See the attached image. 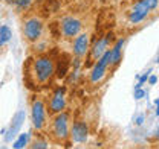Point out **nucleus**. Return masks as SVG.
I'll list each match as a JSON object with an SVG mask.
<instances>
[{
    "label": "nucleus",
    "instance_id": "nucleus-2",
    "mask_svg": "<svg viewBox=\"0 0 159 149\" xmlns=\"http://www.w3.org/2000/svg\"><path fill=\"white\" fill-rule=\"evenodd\" d=\"M159 0H139L133 5L132 11H130V15H129V20L132 23H139L147 17V14L155 9L158 6Z\"/></svg>",
    "mask_w": 159,
    "mask_h": 149
},
{
    "label": "nucleus",
    "instance_id": "nucleus-12",
    "mask_svg": "<svg viewBox=\"0 0 159 149\" xmlns=\"http://www.w3.org/2000/svg\"><path fill=\"white\" fill-rule=\"evenodd\" d=\"M107 44H109V38H101L98 43L93 46V50H92V58L98 59L99 56L102 55L106 50H107Z\"/></svg>",
    "mask_w": 159,
    "mask_h": 149
},
{
    "label": "nucleus",
    "instance_id": "nucleus-4",
    "mask_svg": "<svg viewBox=\"0 0 159 149\" xmlns=\"http://www.w3.org/2000/svg\"><path fill=\"white\" fill-rule=\"evenodd\" d=\"M31 117H32V125L35 130H41L44 122H46V108L43 100H34L32 108H31Z\"/></svg>",
    "mask_w": 159,
    "mask_h": 149
},
{
    "label": "nucleus",
    "instance_id": "nucleus-15",
    "mask_svg": "<svg viewBox=\"0 0 159 149\" xmlns=\"http://www.w3.org/2000/svg\"><path fill=\"white\" fill-rule=\"evenodd\" d=\"M28 140H29V134H20L19 138L14 142V145H12V148L14 149H21L25 148L26 145H28Z\"/></svg>",
    "mask_w": 159,
    "mask_h": 149
},
{
    "label": "nucleus",
    "instance_id": "nucleus-21",
    "mask_svg": "<svg viewBox=\"0 0 159 149\" xmlns=\"http://www.w3.org/2000/svg\"><path fill=\"white\" fill-rule=\"evenodd\" d=\"M156 105H158V110H156V114L159 116V100H156Z\"/></svg>",
    "mask_w": 159,
    "mask_h": 149
},
{
    "label": "nucleus",
    "instance_id": "nucleus-3",
    "mask_svg": "<svg viewBox=\"0 0 159 149\" xmlns=\"http://www.w3.org/2000/svg\"><path fill=\"white\" fill-rule=\"evenodd\" d=\"M41 32H43V23L41 20L37 17H31V19L25 20L23 23V35L28 41L34 43L41 37Z\"/></svg>",
    "mask_w": 159,
    "mask_h": 149
},
{
    "label": "nucleus",
    "instance_id": "nucleus-19",
    "mask_svg": "<svg viewBox=\"0 0 159 149\" xmlns=\"http://www.w3.org/2000/svg\"><path fill=\"white\" fill-rule=\"evenodd\" d=\"M142 96H144V92H142V90H136V93H135V97H136V99H141Z\"/></svg>",
    "mask_w": 159,
    "mask_h": 149
},
{
    "label": "nucleus",
    "instance_id": "nucleus-14",
    "mask_svg": "<svg viewBox=\"0 0 159 149\" xmlns=\"http://www.w3.org/2000/svg\"><path fill=\"white\" fill-rule=\"evenodd\" d=\"M12 37V32H11V28L3 24L0 26V46H5L6 43H9V40Z\"/></svg>",
    "mask_w": 159,
    "mask_h": 149
},
{
    "label": "nucleus",
    "instance_id": "nucleus-18",
    "mask_svg": "<svg viewBox=\"0 0 159 149\" xmlns=\"http://www.w3.org/2000/svg\"><path fill=\"white\" fill-rule=\"evenodd\" d=\"M147 78H148V73H145L144 76H142V78H141V79H139V85H142V84L147 81ZM139 85H138V87H139Z\"/></svg>",
    "mask_w": 159,
    "mask_h": 149
},
{
    "label": "nucleus",
    "instance_id": "nucleus-1",
    "mask_svg": "<svg viewBox=\"0 0 159 149\" xmlns=\"http://www.w3.org/2000/svg\"><path fill=\"white\" fill-rule=\"evenodd\" d=\"M55 72V66L54 62L46 58V56H40L35 58L29 62V74H31V79L34 81V84L37 85H44Z\"/></svg>",
    "mask_w": 159,
    "mask_h": 149
},
{
    "label": "nucleus",
    "instance_id": "nucleus-16",
    "mask_svg": "<svg viewBox=\"0 0 159 149\" xmlns=\"http://www.w3.org/2000/svg\"><path fill=\"white\" fill-rule=\"evenodd\" d=\"M11 3H14L17 8H28V6H31V3H32V0H9Z\"/></svg>",
    "mask_w": 159,
    "mask_h": 149
},
{
    "label": "nucleus",
    "instance_id": "nucleus-7",
    "mask_svg": "<svg viewBox=\"0 0 159 149\" xmlns=\"http://www.w3.org/2000/svg\"><path fill=\"white\" fill-rule=\"evenodd\" d=\"M81 31V21L74 17H66L61 21V32L66 37H75Z\"/></svg>",
    "mask_w": 159,
    "mask_h": 149
},
{
    "label": "nucleus",
    "instance_id": "nucleus-9",
    "mask_svg": "<svg viewBox=\"0 0 159 149\" xmlns=\"http://www.w3.org/2000/svg\"><path fill=\"white\" fill-rule=\"evenodd\" d=\"M64 88H60L57 93L52 96L51 102H49V108L52 113H61L64 108H66V100H64Z\"/></svg>",
    "mask_w": 159,
    "mask_h": 149
},
{
    "label": "nucleus",
    "instance_id": "nucleus-22",
    "mask_svg": "<svg viewBox=\"0 0 159 149\" xmlns=\"http://www.w3.org/2000/svg\"><path fill=\"white\" fill-rule=\"evenodd\" d=\"M155 137H156V138H159V130L156 131V134H155Z\"/></svg>",
    "mask_w": 159,
    "mask_h": 149
},
{
    "label": "nucleus",
    "instance_id": "nucleus-13",
    "mask_svg": "<svg viewBox=\"0 0 159 149\" xmlns=\"http://www.w3.org/2000/svg\"><path fill=\"white\" fill-rule=\"evenodd\" d=\"M122 44H124V40H119L116 43V46L110 50V64L109 66H115L121 58V49H122Z\"/></svg>",
    "mask_w": 159,
    "mask_h": 149
},
{
    "label": "nucleus",
    "instance_id": "nucleus-20",
    "mask_svg": "<svg viewBox=\"0 0 159 149\" xmlns=\"http://www.w3.org/2000/svg\"><path fill=\"white\" fill-rule=\"evenodd\" d=\"M156 81H158V78H156V76H150V79H148V82H150V84H155Z\"/></svg>",
    "mask_w": 159,
    "mask_h": 149
},
{
    "label": "nucleus",
    "instance_id": "nucleus-8",
    "mask_svg": "<svg viewBox=\"0 0 159 149\" xmlns=\"http://www.w3.org/2000/svg\"><path fill=\"white\" fill-rule=\"evenodd\" d=\"M23 120H25V111H19L14 116V119H12V122H11V126L6 131V135H5V140H6V142H12V140H14V137L19 134L20 128H21V125H23Z\"/></svg>",
    "mask_w": 159,
    "mask_h": 149
},
{
    "label": "nucleus",
    "instance_id": "nucleus-5",
    "mask_svg": "<svg viewBox=\"0 0 159 149\" xmlns=\"http://www.w3.org/2000/svg\"><path fill=\"white\" fill-rule=\"evenodd\" d=\"M109 64H110V50H106V52L98 58V61H97V64H95V67H93V70H92V73H90V81H92V82L99 81V79L104 76L107 67H109Z\"/></svg>",
    "mask_w": 159,
    "mask_h": 149
},
{
    "label": "nucleus",
    "instance_id": "nucleus-10",
    "mask_svg": "<svg viewBox=\"0 0 159 149\" xmlns=\"http://www.w3.org/2000/svg\"><path fill=\"white\" fill-rule=\"evenodd\" d=\"M87 135H89V130H87L86 123L84 122H77L74 125V130H72V138L75 142L83 143V142L87 140Z\"/></svg>",
    "mask_w": 159,
    "mask_h": 149
},
{
    "label": "nucleus",
    "instance_id": "nucleus-23",
    "mask_svg": "<svg viewBox=\"0 0 159 149\" xmlns=\"http://www.w3.org/2000/svg\"><path fill=\"white\" fill-rule=\"evenodd\" d=\"M6 2H9V0H6Z\"/></svg>",
    "mask_w": 159,
    "mask_h": 149
},
{
    "label": "nucleus",
    "instance_id": "nucleus-11",
    "mask_svg": "<svg viewBox=\"0 0 159 149\" xmlns=\"http://www.w3.org/2000/svg\"><path fill=\"white\" fill-rule=\"evenodd\" d=\"M87 47H89V37L86 34H81L74 43V53H75V56L81 58L87 52Z\"/></svg>",
    "mask_w": 159,
    "mask_h": 149
},
{
    "label": "nucleus",
    "instance_id": "nucleus-17",
    "mask_svg": "<svg viewBox=\"0 0 159 149\" xmlns=\"http://www.w3.org/2000/svg\"><path fill=\"white\" fill-rule=\"evenodd\" d=\"M48 145L44 143V142H41V140H35L32 145H31V148L32 149H40V148H46Z\"/></svg>",
    "mask_w": 159,
    "mask_h": 149
},
{
    "label": "nucleus",
    "instance_id": "nucleus-6",
    "mask_svg": "<svg viewBox=\"0 0 159 149\" xmlns=\"http://www.w3.org/2000/svg\"><path fill=\"white\" fill-rule=\"evenodd\" d=\"M67 120H69V116L66 113H61L55 117L54 120V134L58 140H66L67 138V134H69V130H67Z\"/></svg>",
    "mask_w": 159,
    "mask_h": 149
}]
</instances>
